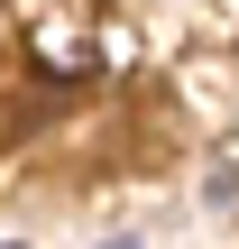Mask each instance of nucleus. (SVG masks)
I'll use <instances>...</instances> for the list:
<instances>
[]
</instances>
